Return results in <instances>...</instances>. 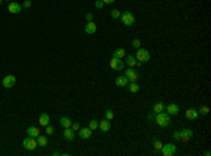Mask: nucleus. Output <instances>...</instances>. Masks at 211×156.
Listing matches in <instances>:
<instances>
[{
    "mask_svg": "<svg viewBox=\"0 0 211 156\" xmlns=\"http://www.w3.org/2000/svg\"><path fill=\"white\" fill-rule=\"evenodd\" d=\"M155 123L158 124L159 127L162 128H165V127H169L170 125V115L167 114V113H158V114H155Z\"/></svg>",
    "mask_w": 211,
    "mask_h": 156,
    "instance_id": "nucleus-1",
    "label": "nucleus"
},
{
    "mask_svg": "<svg viewBox=\"0 0 211 156\" xmlns=\"http://www.w3.org/2000/svg\"><path fill=\"white\" fill-rule=\"evenodd\" d=\"M23 146H24L27 150H34L37 146H38L37 138H32V137L24 138V139H23Z\"/></svg>",
    "mask_w": 211,
    "mask_h": 156,
    "instance_id": "nucleus-2",
    "label": "nucleus"
},
{
    "mask_svg": "<svg viewBox=\"0 0 211 156\" xmlns=\"http://www.w3.org/2000/svg\"><path fill=\"white\" fill-rule=\"evenodd\" d=\"M120 19H121L122 24H124V26H127V27L132 26V24L135 23V17H134V14L131 13V11H124V13L120 16Z\"/></svg>",
    "mask_w": 211,
    "mask_h": 156,
    "instance_id": "nucleus-3",
    "label": "nucleus"
},
{
    "mask_svg": "<svg viewBox=\"0 0 211 156\" xmlns=\"http://www.w3.org/2000/svg\"><path fill=\"white\" fill-rule=\"evenodd\" d=\"M176 150H177V146H176L175 143H166V145L162 146L160 152H162L163 156H172L176 153Z\"/></svg>",
    "mask_w": 211,
    "mask_h": 156,
    "instance_id": "nucleus-4",
    "label": "nucleus"
},
{
    "mask_svg": "<svg viewBox=\"0 0 211 156\" xmlns=\"http://www.w3.org/2000/svg\"><path fill=\"white\" fill-rule=\"evenodd\" d=\"M135 59H137V61H139V62H148V61L151 59V55H149V52H148L147 49H144V48H138L137 55H135Z\"/></svg>",
    "mask_w": 211,
    "mask_h": 156,
    "instance_id": "nucleus-5",
    "label": "nucleus"
},
{
    "mask_svg": "<svg viewBox=\"0 0 211 156\" xmlns=\"http://www.w3.org/2000/svg\"><path fill=\"white\" fill-rule=\"evenodd\" d=\"M124 76L128 79V82H129V83H131V82H137L138 78H139L138 72L135 71V69H132V68H128L127 71H125V75H124Z\"/></svg>",
    "mask_w": 211,
    "mask_h": 156,
    "instance_id": "nucleus-6",
    "label": "nucleus"
},
{
    "mask_svg": "<svg viewBox=\"0 0 211 156\" xmlns=\"http://www.w3.org/2000/svg\"><path fill=\"white\" fill-rule=\"evenodd\" d=\"M110 66H111L114 71H122V69H124V62H122V59L114 58V56H113V59L110 61Z\"/></svg>",
    "mask_w": 211,
    "mask_h": 156,
    "instance_id": "nucleus-7",
    "label": "nucleus"
},
{
    "mask_svg": "<svg viewBox=\"0 0 211 156\" xmlns=\"http://www.w3.org/2000/svg\"><path fill=\"white\" fill-rule=\"evenodd\" d=\"M193 138V131L189 130V128H185V130L180 131V139L182 142H189L190 139Z\"/></svg>",
    "mask_w": 211,
    "mask_h": 156,
    "instance_id": "nucleus-8",
    "label": "nucleus"
},
{
    "mask_svg": "<svg viewBox=\"0 0 211 156\" xmlns=\"http://www.w3.org/2000/svg\"><path fill=\"white\" fill-rule=\"evenodd\" d=\"M1 83H3V86H4L6 89H10V87H13V86L16 85V76H13V75H7V76L3 78Z\"/></svg>",
    "mask_w": 211,
    "mask_h": 156,
    "instance_id": "nucleus-9",
    "label": "nucleus"
},
{
    "mask_svg": "<svg viewBox=\"0 0 211 156\" xmlns=\"http://www.w3.org/2000/svg\"><path fill=\"white\" fill-rule=\"evenodd\" d=\"M7 10H9L10 13H13V14H19V13H21L23 7H21V4H20V3H16V1H9Z\"/></svg>",
    "mask_w": 211,
    "mask_h": 156,
    "instance_id": "nucleus-10",
    "label": "nucleus"
},
{
    "mask_svg": "<svg viewBox=\"0 0 211 156\" xmlns=\"http://www.w3.org/2000/svg\"><path fill=\"white\" fill-rule=\"evenodd\" d=\"M165 110L169 115H176V114H179V105L177 104H167V105H165Z\"/></svg>",
    "mask_w": 211,
    "mask_h": 156,
    "instance_id": "nucleus-11",
    "label": "nucleus"
},
{
    "mask_svg": "<svg viewBox=\"0 0 211 156\" xmlns=\"http://www.w3.org/2000/svg\"><path fill=\"white\" fill-rule=\"evenodd\" d=\"M84 31H86V34H94L97 31V26L93 21H87V24L84 27Z\"/></svg>",
    "mask_w": 211,
    "mask_h": 156,
    "instance_id": "nucleus-12",
    "label": "nucleus"
},
{
    "mask_svg": "<svg viewBox=\"0 0 211 156\" xmlns=\"http://www.w3.org/2000/svg\"><path fill=\"white\" fill-rule=\"evenodd\" d=\"M38 124L41 127H46V125L49 124V115H48L46 113H42L38 118Z\"/></svg>",
    "mask_w": 211,
    "mask_h": 156,
    "instance_id": "nucleus-13",
    "label": "nucleus"
},
{
    "mask_svg": "<svg viewBox=\"0 0 211 156\" xmlns=\"http://www.w3.org/2000/svg\"><path fill=\"white\" fill-rule=\"evenodd\" d=\"M39 134H41V132H39L38 127H28V128H27V135H28V137L37 138Z\"/></svg>",
    "mask_w": 211,
    "mask_h": 156,
    "instance_id": "nucleus-14",
    "label": "nucleus"
},
{
    "mask_svg": "<svg viewBox=\"0 0 211 156\" xmlns=\"http://www.w3.org/2000/svg\"><path fill=\"white\" fill-rule=\"evenodd\" d=\"M99 128L103 131V132H107L111 128V124H110V120H102V123H99Z\"/></svg>",
    "mask_w": 211,
    "mask_h": 156,
    "instance_id": "nucleus-15",
    "label": "nucleus"
},
{
    "mask_svg": "<svg viewBox=\"0 0 211 156\" xmlns=\"http://www.w3.org/2000/svg\"><path fill=\"white\" fill-rule=\"evenodd\" d=\"M79 137L82 138V139L90 138L92 137V130H90L89 127H87V128H80V130H79Z\"/></svg>",
    "mask_w": 211,
    "mask_h": 156,
    "instance_id": "nucleus-16",
    "label": "nucleus"
},
{
    "mask_svg": "<svg viewBox=\"0 0 211 156\" xmlns=\"http://www.w3.org/2000/svg\"><path fill=\"white\" fill-rule=\"evenodd\" d=\"M185 115H186V118H187V120H196L200 114H198L197 110H194V108H189V110L186 111Z\"/></svg>",
    "mask_w": 211,
    "mask_h": 156,
    "instance_id": "nucleus-17",
    "label": "nucleus"
},
{
    "mask_svg": "<svg viewBox=\"0 0 211 156\" xmlns=\"http://www.w3.org/2000/svg\"><path fill=\"white\" fill-rule=\"evenodd\" d=\"M64 137L66 141H73V139H75V131L72 130V128H65Z\"/></svg>",
    "mask_w": 211,
    "mask_h": 156,
    "instance_id": "nucleus-18",
    "label": "nucleus"
},
{
    "mask_svg": "<svg viewBox=\"0 0 211 156\" xmlns=\"http://www.w3.org/2000/svg\"><path fill=\"white\" fill-rule=\"evenodd\" d=\"M129 82H128V79L125 76H118V78L115 79V85L118 86V87H125Z\"/></svg>",
    "mask_w": 211,
    "mask_h": 156,
    "instance_id": "nucleus-19",
    "label": "nucleus"
},
{
    "mask_svg": "<svg viewBox=\"0 0 211 156\" xmlns=\"http://www.w3.org/2000/svg\"><path fill=\"white\" fill-rule=\"evenodd\" d=\"M125 63H127L129 68H135V65H137V59H135L134 55H125Z\"/></svg>",
    "mask_w": 211,
    "mask_h": 156,
    "instance_id": "nucleus-20",
    "label": "nucleus"
},
{
    "mask_svg": "<svg viewBox=\"0 0 211 156\" xmlns=\"http://www.w3.org/2000/svg\"><path fill=\"white\" fill-rule=\"evenodd\" d=\"M37 142H38V146H44V148H45V146L48 145V138L39 134L38 137H37Z\"/></svg>",
    "mask_w": 211,
    "mask_h": 156,
    "instance_id": "nucleus-21",
    "label": "nucleus"
},
{
    "mask_svg": "<svg viewBox=\"0 0 211 156\" xmlns=\"http://www.w3.org/2000/svg\"><path fill=\"white\" fill-rule=\"evenodd\" d=\"M154 113L155 114H158V113H162V111L165 110V104L162 103V101H159V103H156V104H154Z\"/></svg>",
    "mask_w": 211,
    "mask_h": 156,
    "instance_id": "nucleus-22",
    "label": "nucleus"
},
{
    "mask_svg": "<svg viewBox=\"0 0 211 156\" xmlns=\"http://www.w3.org/2000/svg\"><path fill=\"white\" fill-rule=\"evenodd\" d=\"M125 55H127V53H125V49H124V48H118V49H115L114 53H113L114 58H120V59H121L122 56H125Z\"/></svg>",
    "mask_w": 211,
    "mask_h": 156,
    "instance_id": "nucleus-23",
    "label": "nucleus"
},
{
    "mask_svg": "<svg viewBox=\"0 0 211 156\" xmlns=\"http://www.w3.org/2000/svg\"><path fill=\"white\" fill-rule=\"evenodd\" d=\"M59 124H61L64 128H70V125H72V121H70L68 117H62V118H61V121H59Z\"/></svg>",
    "mask_w": 211,
    "mask_h": 156,
    "instance_id": "nucleus-24",
    "label": "nucleus"
},
{
    "mask_svg": "<svg viewBox=\"0 0 211 156\" xmlns=\"http://www.w3.org/2000/svg\"><path fill=\"white\" fill-rule=\"evenodd\" d=\"M128 89H129V91H131V93H137V91L139 90V86L137 85V82H131V83H129V86H128Z\"/></svg>",
    "mask_w": 211,
    "mask_h": 156,
    "instance_id": "nucleus-25",
    "label": "nucleus"
},
{
    "mask_svg": "<svg viewBox=\"0 0 211 156\" xmlns=\"http://www.w3.org/2000/svg\"><path fill=\"white\" fill-rule=\"evenodd\" d=\"M197 111H198V114H201V115H207V114L210 113V108H208L207 105H201Z\"/></svg>",
    "mask_w": 211,
    "mask_h": 156,
    "instance_id": "nucleus-26",
    "label": "nucleus"
},
{
    "mask_svg": "<svg viewBox=\"0 0 211 156\" xmlns=\"http://www.w3.org/2000/svg\"><path fill=\"white\" fill-rule=\"evenodd\" d=\"M110 16H111L113 19H120L121 13H120V10H117V9H113V10L110 11Z\"/></svg>",
    "mask_w": 211,
    "mask_h": 156,
    "instance_id": "nucleus-27",
    "label": "nucleus"
},
{
    "mask_svg": "<svg viewBox=\"0 0 211 156\" xmlns=\"http://www.w3.org/2000/svg\"><path fill=\"white\" fill-rule=\"evenodd\" d=\"M89 128L92 131L96 130V128H99V121H96V120H92V121L89 123Z\"/></svg>",
    "mask_w": 211,
    "mask_h": 156,
    "instance_id": "nucleus-28",
    "label": "nucleus"
},
{
    "mask_svg": "<svg viewBox=\"0 0 211 156\" xmlns=\"http://www.w3.org/2000/svg\"><path fill=\"white\" fill-rule=\"evenodd\" d=\"M106 118H107V120H110V121L114 118V113H113V110H107V111H106Z\"/></svg>",
    "mask_w": 211,
    "mask_h": 156,
    "instance_id": "nucleus-29",
    "label": "nucleus"
},
{
    "mask_svg": "<svg viewBox=\"0 0 211 156\" xmlns=\"http://www.w3.org/2000/svg\"><path fill=\"white\" fill-rule=\"evenodd\" d=\"M54 127H51V125H49V124H48V125H46V127H45V132H46V134H48V135H51V134H54Z\"/></svg>",
    "mask_w": 211,
    "mask_h": 156,
    "instance_id": "nucleus-30",
    "label": "nucleus"
},
{
    "mask_svg": "<svg viewBox=\"0 0 211 156\" xmlns=\"http://www.w3.org/2000/svg\"><path fill=\"white\" fill-rule=\"evenodd\" d=\"M154 146H155V149H156V150H160L163 145H162V142H160L159 139H158V141H155V142H154Z\"/></svg>",
    "mask_w": 211,
    "mask_h": 156,
    "instance_id": "nucleus-31",
    "label": "nucleus"
},
{
    "mask_svg": "<svg viewBox=\"0 0 211 156\" xmlns=\"http://www.w3.org/2000/svg\"><path fill=\"white\" fill-rule=\"evenodd\" d=\"M131 44H132V46H134V48H139V46H141V41L138 38H134Z\"/></svg>",
    "mask_w": 211,
    "mask_h": 156,
    "instance_id": "nucleus-32",
    "label": "nucleus"
},
{
    "mask_svg": "<svg viewBox=\"0 0 211 156\" xmlns=\"http://www.w3.org/2000/svg\"><path fill=\"white\" fill-rule=\"evenodd\" d=\"M70 128H72L73 131H79V130H80V125H79V123H72Z\"/></svg>",
    "mask_w": 211,
    "mask_h": 156,
    "instance_id": "nucleus-33",
    "label": "nucleus"
},
{
    "mask_svg": "<svg viewBox=\"0 0 211 156\" xmlns=\"http://www.w3.org/2000/svg\"><path fill=\"white\" fill-rule=\"evenodd\" d=\"M94 6H96L97 9H103V6H104V3H103L102 0H96V3H94Z\"/></svg>",
    "mask_w": 211,
    "mask_h": 156,
    "instance_id": "nucleus-34",
    "label": "nucleus"
},
{
    "mask_svg": "<svg viewBox=\"0 0 211 156\" xmlns=\"http://www.w3.org/2000/svg\"><path fill=\"white\" fill-rule=\"evenodd\" d=\"M173 138L179 141L180 139V131H175V132H173Z\"/></svg>",
    "mask_w": 211,
    "mask_h": 156,
    "instance_id": "nucleus-35",
    "label": "nucleus"
},
{
    "mask_svg": "<svg viewBox=\"0 0 211 156\" xmlns=\"http://www.w3.org/2000/svg\"><path fill=\"white\" fill-rule=\"evenodd\" d=\"M23 7H26V9L31 7V0H26V1L23 3Z\"/></svg>",
    "mask_w": 211,
    "mask_h": 156,
    "instance_id": "nucleus-36",
    "label": "nucleus"
},
{
    "mask_svg": "<svg viewBox=\"0 0 211 156\" xmlns=\"http://www.w3.org/2000/svg\"><path fill=\"white\" fill-rule=\"evenodd\" d=\"M86 19H87V21H93V14L87 13V14H86Z\"/></svg>",
    "mask_w": 211,
    "mask_h": 156,
    "instance_id": "nucleus-37",
    "label": "nucleus"
},
{
    "mask_svg": "<svg viewBox=\"0 0 211 156\" xmlns=\"http://www.w3.org/2000/svg\"><path fill=\"white\" fill-rule=\"evenodd\" d=\"M103 3H104V4H111V3H114L115 0H102Z\"/></svg>",
    "mask_w": 211,
    "mask_h": 156,
    "instance_id": "nucleus-38",
    "label": "nucleus"
},
{
    "mask_svg": "<svg viewBox=\"0 0 211 156\" xmlns=\"http://www.w3.org/2000/svg\"><path fill=\"white\" fill-rule=\"evenodd\" d=\"M155 117V113L154 111H152V113H151V114H149V115H148V118H149V120H152V118Z\"/></svg>",
    "mask_w": 211,
    "mask_h": 156,
    "instance_id": "nucleus-39",
    "label": "nucleus"
},
{
    "mask_svg": "<svg viewBox=\"0 0 211 156\" xmlns=\"http://www.w3.org/2000/svg\"><path fill=\"white\" fill-rule=\"evenodd\" d=\"M204 155H205V156H210V155H211V152H210V150H205Z\"/></svg>",
    "mask_w": 211,
    "mask_h": 156,
    "instance_id": "nucleus-40",
    "label": "nucleus"
},
{
    "mask_svg": "<svg viewBox=\"0 0 211 156\" xmlns=\"http://www.w3.org/2000/svg\"><path fill=\"white\" fill-rule=\"evenodd\" d=\"M1 1H3V0H0V4H1Z\"/></svg>",
    "mask_w": 211,
    "mask_h": 156,
    "instance_id": "nucleus-41",
    "label": "nucleus"
},
{
    "mask_svg": "<svg viewBox=\"0 0 211 156\" xmlns=\"http://www.w3.org/2000/svg\"><path fill=\"white\" fill-rule=\"evenodd\" d=\"M7 1H11V0H7Z\"/></svg>",
    "mask_w": 211,
    "mask_h": 156,
    "instance_id": "nucleus-42",
    "label": "nucleus"
}]
</instances>
